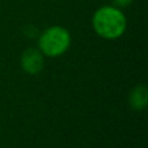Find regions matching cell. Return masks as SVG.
Returning a JSON list of instances; mask_svg holds the SVG:
<instances>
[{
  "label": "cell",
  "instance_id": "cell-1",
  "mask_svg": "<svg viewBox=\"0 0 148 148\" xmlns=\"http://www.w3.org/2000/svg\"><path fill=\"white\" fill-rule=\"evenodd\" d=\"M91 26L95 34L105 40H116L125 34L127 29V18L121 8L103 5L94 12Z\"/></svg>",
  "mask_w": 148,
  "mask_h": 148
},
{
  "label": "cell",
  "instance_id": "cell-2",
  "mask_svg": "<svg viewBox=\"0 0 148 148\" xmlns=\"http://www.w3.org/2000/svg\"><path fill=\"white\" fill-rule=\"evenodd\" d=\"M72 46V35L64 26L55 25L47 27L38 36V49L44 57H60Z\"/></svg>",
  "mask_w": 148,
  "mask_h": 148
},
{
  "label": "cell",
  "instance_id": "cell-3",
  "mask_svg": "<svg viewBox=\"0 0 148 148\" xmlns=\"http://www.w3.org/2000/svg\"><path fill=\"white\" fill-rule=\"evenodd\" d=\"M20 65L23 72L30 75L39 74L44 68V55L38 48H27L21 55Z\"/></svg>",
  "mask_w": 148,
  "mask_h": 148
},
{
  "label": "cell",
  "instance_id": "cell-4",
  "mask_svg": "<svg viewBox=\"0 0 148 148\" xmlns=\"http://www.w3.org/2000/svg\"><path fill=\"white\" fill-rule=\"evenodd\" d=\"M129 104H130L131 109L135 112H142L146 109L148 104V92L146 84H136L131 90L130 95H129Z\"/></svg>",
  "mask_w": 148,
  "mask_h": 148
},
{
  "label": "cell",
  "instance_id": "cell-5",
  "mask_svg": "<svg viewBox=\"0 0 148 148\" xmlns=\"http://www.w3.org/2000/svg\"><path fill=\"white\" fill-rule=\"evenodd\" d=\"M133 1L134 0H112V4L114 5V7L123 9V8H127L129 5H131Z\"/></svg>",
  "mask_w": 148,
  "mask_h": 148
}]
</instances>
